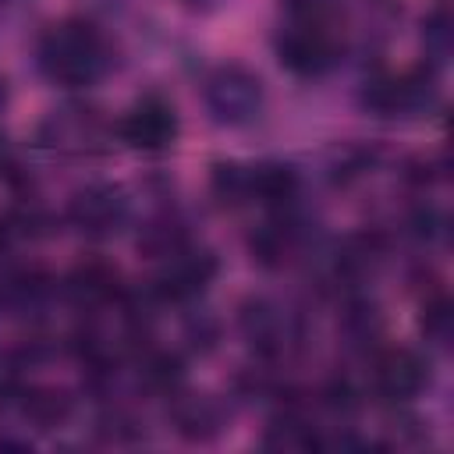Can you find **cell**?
<instances>
[{
	"instance_id": "obj_1",
	"label": "cell",
	"mask_w": 454,
	"mask_h": 454,
	"mask_svg": "<svg viewBox=\"0 0 454 454\" xmlns=\"http://www.w3.org/2000/svg\"><path fill=\"white\" fill-rule=\"evenodd\" d=\"M35 64L43 78L60 89H89L114 67V43L92 18L71 14L39 32Z\"/></svg>"
},
{
	"instance_id": "obj_2",
	"label": "cell",
	"mask_w": 454,
	"mask_h": 454,
	"mask_svg": "<svg viewBox=\"0 0 454 454\" xmlns=\"http://www.w3.org/2000/svg\"><path fill=\"white\" fill-rule=\"evenodd\" d=\"M273 53L294 78H323L348 53V28L337 11L287 14L273 35Z\"/></svg>"
},
{
	"instance_id": "obj_3",
	"label": "cell",
	"mask_w": 454,
	"mask_h": 454,
	"mask_svg": "<svg viewBox=\"0 0 454 454\" xmlns=\"http://www.w3.org/2000/svg\"><path fill=\"white\" fill-rule=\"evenodd\" d=\"M114 142H117L114 121L99 106L78 99L46 110L35 128V145L64 160H103L114 153Z\"/></svg>"
},
{
	"instance_id": "obj_4",
	"label": "cell",
	"mask_w": 454,
	"mask_h": 454,
	"mask_svg": "<svg viewBox=\"0 0 454 454\" xmlns=\"http://www.w3.org/2000/svg\"><path fill=\"white\" fill-rule=\"evenodd\" d=\"M220 273V259L209 245L188 238L177 248L163 252L160 259H153V277L145 287V298L156 309H184L195 305L216 280Z\"/></svg>"
},
{
	"instance_id": "obj_5",
	"label": "cell",
	"mask_w": 454,
	"mask_h": 454,
	"mask_svg": "<svg viewBox=\"0 0 454 454\" xmlns=\"http://www.w3.org/2000/svg\"><path fill=\"white\" fill-rule=\"evenodd\" d=\"M202 106L220 128L255 124L266 110V82L241 60H223L202 74Z\"/></svg>"
},
{
	"instance_id": "obj_6",
	"label": "cell",
	"mask_w": 454,
	"mask_h": 454,
	"mask_svg": "<svg viewBox=\"0 0 454 454\" xmlns=\"http://www.w3.org/2000/svg\"><path fill=\"white\" fill-rule=\"evenodd\" d=\"M362 106L372 117H422L436 106L440 99V82H436V67L433 64H415V67H401V71H376L365 78L362 85Z\"/></svg>"
},
{
	"instance_id": "obj_7",
	"label": "cell",
	"mask_w": 454,
	"mask_h": 454,
	"mask_svg": "<svg viewBox=\"0 0 454 454\" xmlns=\"http://www.w3.org/2000/svg\"><path fill=\"white\" fill-rule=\"evenodd\" d=\"M238 330L266 365L287 362L291 351L301 344L298 312H291L284 301L270 294H248L238 305Z\"/></svg>"
},
{
	"instance_id": "obj_8",
	"label": "cell",
	"mask_w": 454,
	"mask_h": 454,
	"mask_svg": "<svg viewBox=\"0 0 454 454\" xmlns=\"http://www.w3.org/2000/svg\"><path fill=\"white\" fill-rule=\"evenodd\" d=\"M64 223L89 241H106L131 223V192L117 181H89L71 192Z\"/></svg>"
},
{
	"instance_id": "obj_9",
	"label": "cell",
	"mask_w": 454,
	"mask_h": 454,
	"mask_svg": "<svg viewBox=\"0 0 454 454\" xmlns=\"http://www.w3.org/2000/svg\"><path fill=\"white\" fill-rule=\"evenodd\" d=\"M114 128H117V142H124L128 149L145 156H163L181 138V114L170 96L153 89L135 96L124 106V114L114 121Z\"/></svg>"
},
{
	"instance_id": "obj_10",
	"label": "cell",
	"mask_w": 454,
	"mask_h": 454,
	"mask_svg": "<svg viewBox=\"0 0 454 454\" xmlns=\"http://www.w3.org/2000/svg\"><path fill=\"white\" fill-rule=\"evenodd\" d=\"M429 383H433V365L429 355H422L419 348L390 344L380 348L369 362V390L390 408L411 404L429 390Z\"/></svg>"
},
{
	"instance_id": "obj_11",
	"label": "cell",
	"mask_w": 454,
	"mask_h": 454,
	"mask_svg": "<svg viewBox=\"0 0 454 454\" xmlns=\"http://www.w3.org/2000/svg\"><path fill=\"white\" fill-rule=\"evenodd\" d=\"M167 419H170V426H174V433L181 440L209 443V440H216L227 429L231 408H227L223 397L181 383V387H174L167 394Z\"/></svg>"
},
{
	"instance_id": "obj_12",
	"label": "cell",
	"mask_w": 454,
	"mask_h": 454,
	"mask_svg": "<svg viewBox=\"0 0 454 454\" xmlns=\"http://www.w3.org/2000/svg\"><path fill=\"white\" fill-rule=\"evenodd\" d=\"M305 245H309V227L298 216V206L266 213V220L248 238L252 259L259 266H266V270H280V266L294 262L305 252Z\"/></svg>"
},
{
	"instance_id": "obj_13",
	"label": "cell",
	"mask_w": 454,
	"mask_h": 454,
	"mask_svg": "<svg viewBox=\"0 0 454 454\" xmlns=\"http://www.w3.org/2000/svg\"><path fill=\"white\" fill-rule=\"evenodd\" d=\"M57 284H60V298H64L74 312H85V309H92V305H99V301H110L114 294L124 291L117 266H110V262H103V259H85V262L71 266Z\"/></svg>"
},
{
	"instance_id": "obj_14",
	"label": "cell",
	"mask_w": 454,
	"mask_h": 454,
	"mask_svg": "<svg viewBox=\"0 0 454 454\" xmlns=\"http://www.w3.org/2000/svg\"><path fill=\"white\" fill-rule=\"evenodd\" d=\"M209 192L220 206L227 209H241L252 206V163H238V160H216L209 167Z\"/></svg>"
},
{
	"instance_id": "obj_15",
	"label": "cell",
	"mask_w": 454,
	"mask_h": 454,
	"mask_svg": "<svg viewBox=\"0 0 454 454\" xmlns=\"http://www.w3.org/2000/svg\"><path fill=\"white\" fill-rule=\"evenodd\" d=\"M419 330L429 344L436 348H447L450 344V330H454V312H450V298L443 287H433L426 298H422V309H419Z\"/></svg>"
},
{
	"instance_id": "obj_16",
	"label": "cell",
	"mask_w": 454,
	"mask_h": 454,
	"mask_svg": "<svg viewBox=\"0 0 454 454\" xmlns=\"http://www.w3.org/2000/svg\"><path fill=\"white\" fill-rule=\"evenodd\" d=\"M422 43H426V64H440L450 53V14L447 4H436L422 21Z\"/></svg>"
},
{
	"instance_id": "obj_17",
	"label": "cell",
	"mask_w": 454,
	"mask_h": 454,
	"mask_svg": "<svg viewBox=\"0 0 454 454\" xmlns=\"http://www.w3.org/2000/svg\"><path fill=\"white\" fill-rule=\"evenodd\" d=\"M287 14H301V11H337L333 0H280Z\"/></svg>"
},
{
	"instance_id": "obj_18",
	"label": "cell",
	"mask_w": 454,
	"mask_h": 454,
	"mask_svg": "<svg viewBox=\"0 0 454 454\" xmlns=\"http://www.w3.org/2000/svg\"><path fill=\"white\" fill-rule=\"evenodd\" d=\"M184 11H192V14H213V11H220L223 7V0H177Z\"/></svg>"
},
{
	"instance_id": "obj_19",
	"label": "cell",
	"mask_w": 454,
	"mask_h": 454,
	"mask_svg": "<svg viewBox=\"0 0 454 454\" xmlns=\"http://www.w3.org/2000/svg\"><path fill=\"white\" fill-rule=\"evenodd\" d=\"M7 106H11V85H7V78L0 74V117L7 114Z\"/></svg>"
},
{
	"instance_id": "obj_20",
	"label": "cell",
	"mask_w": 454,
	"mask_h": 454,
	"mask_svg": "<svg viewBox=\"0 0 454 454\" xmlns=\"http://www.w3.org/2000/svg\"><path fill=\"white\" fill-rule=\"evenodd\" d=\"M14 4H21V0H0V11H7V7H14Z\"/></svg>"
},
{
	"instance_id": "obj_21",
	"label": "cell",
	"mask_w": 454,
	"mask_h": 454,
	"mask_svg": "<svg viewBox=\"0 0 454 454\" xmlns=\"http://www.w3.org/2000/svg\"><path fill=\"white\" fill-rule=\"evenodd\" d=\"M0 309H4V298H0Z\"/></svg>"
}]
</instances>
